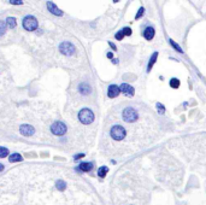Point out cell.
I'll use <instances>...</instances> for the list:
<instances>
[{"label":"cell","instance_id":"5","mask_svg":"<svg viewBox=\"0 0 206 205\" xmlns=\"http://www.w3.org/2000/svg\"><path fill=\"white\" fill-rule=\"evenodd\" d=\"M59 51L64 56H68L69 57V56H74L76 53V47L70 41H64V42H62L59 45Z\"/></svg>","mask_w":206,"mask_h":205},{"label":"cell","instance_id":"19","mask_svg":"<svg viewBox=\"0 0 206 205\" xmlns=\"http://www.w3.org/2000/svg\"><path fill=\"white\" fill-rule=\"evenodd\" d=\"M169 42H170V45H171V46L175 48V51H177V52H180V53H183V50H182V48H181V47H180L177 44H176L174 40H171V39H170V40H169Z\"/></svg>","mask_w":206,"mask_h":205},{"label":"cell","instance_id":"4","mask_svg":"<svg viewBox=\"0 0 206 205\" xmlns=\"http://www.w3.org/2000/svg\"><path fill=\"white\" fill-rule=\"evenodd\" d=\"M66 130H68L66 126H65L63 122H61V121H57V122H54V123L51 126V132H52V134H53V135H57V136H63V135L66 133Z\"/></svg>","mask_w":206,"mask_h":205},{"label":"cell","instance_id":"29","mask_svg":"<svg viewBox=\"0 0 206 205\" xmlns=\"http://www.w3.org/2000/svg\"><path fill=\"white\" fill-rule=\"evenodd\" d=\"M106 57L109 58V59H112V58H113V53H112V52H107Z\"/></svg>","mask_w":206,"mask_h":205},{"label":"cell","instance_id":"9","mask_svg":"<svg viewBox=\"0 0 206 205\" xmlns=\"http://www.w3.org/2000/svg\"><path fill=\"white\" fill-rule=\"evenodd\" d=\"M19 132H21V134L24 135V136H32V135L35 133V129H34V127L29 126V124H22V126L19 127Z\"/></svg>","mask_w":206,"mask_h":205},{"label":"cell","instance_id":"14","mask_svg":"<svg viewBox=\"0 0 206 205\" xmlns=\"http://www.w3.org/2000/svg\"><path fill=\"white\" fill-rule=\"evenodd\" d=\"M5 21H6V25H7L9 29H13V28H16V25H17V21H16L15 17H7Z\"/></svg>","mask_w":206,"mask_h":205},{"label":"cell","instance_id":"28","mask_svg":"<svg viewBox=\"0 0 206 205\" xmlns=\"http://www.w3.org/2000/svg\"><path fill=\"white\" fill-rule=\"evenodd\" d=\"M83 157H84V155H83V153H80V155H76V156H75V159L77 161V159H80V158H83Z\"/></svg>","mask_w":206,"mask_h":205},{"label":"cell","instance_id":"26","mask_svg":"<svg viewBox=\"0 0 206 205\" xmlns=\"http://www.w3.org/2000/svg\"><path fill=\"white\" fill-rule=\"evenodd\" d=\"M157 109L159 110V112H160V113H164V112H165V107H164V105H162L160 103H158V104H157Z\"/></svg>","mask_w":206,"mask_h":205},{"label":"cell","instance_id":"1","mask_svg":"<svg viewBox=\"0 0 206 205\" xmlns=\"http://www.w3.org/2000/svg\"><path fill=\"white\" fill-rule=\"evenodd\" d=\"M78 121L82 124H86V126L93 123V121H94V112L91 109H88V107L81 109L80 112H78Z\"/></svg>","mask_w":206,"mask_h":205},{"label":"cell","instance_id":"30","mask_svg":"<svg viewBox=\"0 0 206 205\" xmlns=\"http://www.w3.org/2000/svg\"><path fill=\"white\" fill-rule=\"evenodd\" d=\"M4 170V165L1 164V163H0V171H3Z\"/></svg>","mask_w":206,"mask_h":205},{"label":"cell","instance_id":"31","mask_svg":"<svg viewBox=\"0 0 206 205\" xmlns=\"http://www.w3.org/2000/svg\"><path fill=\"white\" fill-rule=\"evenodd\" d=\"M120 1V0H113V3H118Z\"/></svg>","mask_w":206,"mask_h":205},{"label":"cell","instance_id":"10","mask_svg":"<svg viewBox=\"0 0 206 205\" xmlns=\"http://www.w3.org/2000/svg\"><path fill=\"white\" fill-rule=\"evenodd\" d=\"M78 92L82 94V95H88V94H91L92 92V88H91V86L86 83V82H82L78 84Z\"/></svg>","mask_w":206,"mask_h":205},{"label":"cell","instance_id":"13","mask_svg":"<svg viewBox=\"0 0 206 205\" xmlns=\"http://www.w3.org/2000/svg\"><path fill=\"white\" fill-rule=\"evenodd\" d=\"M93 169V164L92 163H88V162H84V163H81L77 168V170H81V171H91Z\"/></svg>","mask_w":206,"mask_h":205},{"label":"cell","instance_id":"17","mask_svg":"<svg viewBox=\"0 0 206 205\" xmlns=\"http://www.w3.org/2000/svg\"><path fill=\"white\" fill-rule=\"evenodd\" d=\"M9 161L12 162V163H15V162H21V161H22V156H21L19 153H13V155H11V156L9 157Z\"/></svg>","mask_w":206,"mask_h":205},{"label":"cell","instance_id":"16","mask_svg":"<svg viewBox=\"0 0 206 205\" xmlns=\"http://www.w3.org/2000/svg\"><path fill=\"white\" fill-rule=\"evenodd\" d=\"M107 171H109V168H107V167H101V168H99V170H98V175H99V178L104 179V178L106 176Z\"/></svg>","mask_w":206,"mask_h":205},{"label":"cell","instance_id":"8","mask_svg":"<svg viewBox=\"0 0 206 205\" xmlns=\"http://www.w3.org/2000/svg\"><path fill=\"white\" fill-rule=\"evenodd\" d=\"M121 93V88H120V86H117V84H111L109 86V90H107V97L109 98H116V97H118Z\"/></svg>","mask_w":206,"mask_h":205},{"label":"cell","instance_id":"21","mask_svg":"<svg viewBox=\"0 0 206 205\" xmlns=\"http://www.w3.org/2000/svg\"><path fill=\"white\" fill-rule=\"evenodd\" d=\"M9 156V150L6 147H0V158H5Z\"/></svg>","mask_w":206,"mask_h":205},{"label":"cell","instance_id":"18","mask_svg":"<svg viewBox=\"0 0 206 205\" xmlns=\"http://www.w3.org/2000/svg\"><path fill=\"white\" fill-rule=\"evenodd\" d=\"M6 28H7L6 22H4V21L0 19V36H3V35L5 34V32H6Z\"/></svg>","mask_w":206,"mask_h":205},{"label":"cell","instance_id":"3","mask_svg":"<svg viewBox=\"0 0 206 205\" xmlns=\"http://www.w3.org/2000/svg\"><path fill=\"white\" fill-rule=\"evenodd\" d=\"M22 25H23V28L25 29V30H28V32H34V30H36L38 27H39V22H38V19L34 16L28 15V16H25L23 18Z\"/></svg>","mask_w":206,"mask_h":205},{"label":"cell","instance_id":"11","mask_svg":"<svg viewBox=\"0 0 206 205\" xmlns=\"http://www.w3.org/2000/svg\"><path fill=\"white\" fill-rule=\"evenodd\" d=\"M154 35H156V30H154L153 27H147L145 30H143V38L146 40H148V41L152 40L154 38Z\"/></svg>","mask_w":206,"mask_h":205},{"label":"cell","instance_id":"22","mask_svg":"<svg viewBox=\"0 0 206 205\" xmlns=\"http://www.w3.org/2000/svg\"><path fill=\"white\" fill-rule=\"evenodd\" d=\"M143 13H145V7H140L139 9V11L136 12V15H135V19H139V18H141L142 16H143Z\"/></svg>","mask_w":206,"mask_h":205},{"label":"cell","instance_id":"7","mask_svg":"<svg viewBox=\"0 0 206 205\" xmlns=\"http://www.w3.org/2000/svg\"><path fill=\"white\" fill-rule=\"evenodd\" d=\"M120 88H121V92L126 95V97H134V94H135V91H134V88L130 86V84H128V83H122L121 86H120Z\"/></svg>","mask_w":206,"mask_h":205},{"label":"cell","instance_id":"15","mask_svg":"<svg viewBox=\"0 0 206 205\" xmlns=\"http://www.w3.org/2000/svg\"><path fill=\"white\" fill-rule=\"evenodd\" d=\"M180 80L179 78H176V77H174V78H171L170 80V87L171 88H174V90H177L179 87H180Z\"/></svg>","mask_w":206,"mask_h":205},{"label":"cell","instance_id":"6","mask_svg":"<svg viewBox=\"0 0 206 205\" xmlns=\"http://www.w3.org/2000/svg\"><path fill=\"white\" fill-rule=\"evenodd\" d=\"M46 7H47V10L52 13V15H54V16H58V17H61V16H63V11L58 7L53 1H47L46 3Z\"/></svg>","mask_w":206,"mask_h":205},{"label":"cell","instance_id":"12","mask_svg":"<svg viewBox=\"0 0 206 205\" xmlns=\"http://www.w3.org/2000/svg\"><path fill=\"white\" fill-rule=\"evenodd\" d=\"M157 58H158V52H154V53L151 56V58H150V62H148V64H147V73H150V71L152 70V68H153V65H154V63L157 62Z\"/></svg>","mask_w":206,"mask_h":205},{"label":"cell","instance_id":"27","mask_svg":"<svg viewBox=\"0 0 206 205\" xmlns=\"http://www.w3.org/2000/svg\"><path fill=\"white\" fill-rule=\"evenodd\" d=\"M109 45L111 46V48H112L113 51H117V47H116V45H114L113 42H109Z\"/></svg>","mask_w":206,"mask_h":205},{"label":"cell","instance_id":"2","mask_svg":"<svg viewBox=\"0 0 206 205\" xmlns=\"http://www.w3.org/2000/svg\"><path fill=\"white\" fill-rule=\"evenodd\" d=\"M110 135L116 141H122L127 136V129L121 124H114L110 129Z\"/></svg>","mask_w":206,"mask_h":205},{"label":"cell","instance_id":"20","mask_svg":"<svg viewBox=\"0 0 206 205\" xmlns=\"http://www.w3.org/2000/svg\"><path fill=\"white\" fill-rule=\"evenodd\" d=\"M65 187H66V184L63 180H58L57 181V189L63 191V189H65Z\"/></svg>","mask_w":206,"mask_h":205},{"label":"cell","instance_id":"25","mask_svg":"<svg viewBox=\"0 0 206 205\" xmlns=\"http://www.w3.org/2000/svg\"><path fill=\"white\" fill-rule=\"evenodd\" d=\"M9 3L11 5H22L23 4V0H9Z\"/></svg>","mask_w":206,"mask_h":205},{"label":"cell","instance_id":"24","mask_svg":"<svg viewBox=\"0 0 206 205\" xmlns=\"http://www.w3.org/2000/svg\"><path fill=\"white\" fill-rule=\"evenodd\" d=\"M123 32H124V35H126V36H130V35H131V33H133V32H131V29H130L129 27L123 28Z\"/></svg>","mask_w":206,"mask_h":205},{"label":"cell","instance_id":"23","mask_svg":"<svg viewBox=\"0 0 206 205\" xmlns=\"http://www.w3.org/2000/svg\"><path fill=\"white\" fill-rule=\"evenodd\" d=\"M124 36H126V35H124V32H123V29H122V30H120L118 33H116V35H114L116 40H122V39H123Z\"/></svg>","mask_w":206,"mask_h":205}]
</instances>
